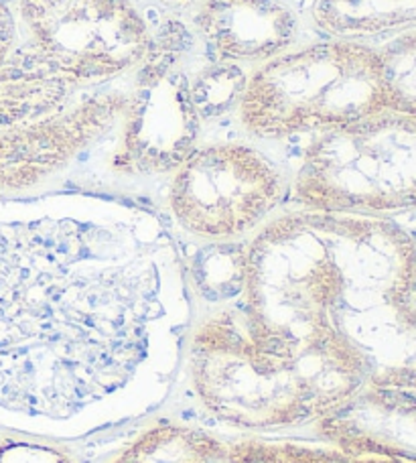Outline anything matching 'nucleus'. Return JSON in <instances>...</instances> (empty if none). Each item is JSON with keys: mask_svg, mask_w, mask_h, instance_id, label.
<instances>
[{"mask_svg": "<svg viewBox=\"0 0 416 463\" xmlns=\"http://www.w3.org/2000/svg\"><path fill=\"white\" fill-rule=\"evenodd\" d=\"M411 283L412 234L392 220L290 212L246 244L240 313L248 334L272 350L347 352L370 362L390 313L411 301Z\"/></svg>", "mask_w": 416, "mask_h": 463, "instance_id": "f257e3e1", "label": "nucleus"}, {"mask_svg": "<svg viewBox=\"0 0 416 463\" xmlns=\"http://www.w3.org/2000/svg\"><path fill=\"white\" fill-rule=\"evenodd\" d=\"M187 364L203 409L244 429L317 423L372 374L368 360L355 354H295L258 344L240 309L215 311L194 329Z\"/></svg>", "mask_w": 416, "mask_h": 463, "instance_id": "f03ea898", "label": "nucleus"}, {"mask_svg": "<svg viewBox=\"0 0 416 463\" xmlns=\"http://www.w3.org/2000/svg\"><path fill=\"white\" fill-rule=\"evenodd\" d=\"M238 112L250 135L269 140L384 114L378 49L331 39L274 57L250 73Z\"/></svg>", "mask_w": 416, "mask_h": 463, "instance_id": "7ed1b4c3", "label": "nucleus"}, {"mask_svg": "<svg viewBox=\"0 0 416 463\" xmlns=\"http://www.w3.org/2000/svg\"><path fill=\"white\" fill-rule=\"evenodd\" d=\"M290 192L313 212L388 218L416 210V118L384 112L321 132Z\"/></svg>", "mask_w": 416, "mask_h": 463, "instance_id": "20e7f679", "label": "nucleus"}, {"mask_svg": "<svg viewBox=\"0 0 416 463\" xmlns=\"http://www.w3.org/2000/svg\"><path fill=\"white\" fill-rule=\"evenodd\" d=\"M195 43V33L179 21H166L153 33L120 118V140L110 163L114 173L173 175L199 146L202 120L191 102L189 76L181 68Z\"/></svg>", "mask_w": 416, "mask_h": 463, "instance_id": "39448f33", "label": "nucleus"}, {"mask_svg": "<svg viewBox=\"0 0 416 463\" xmlns=\"http://www.w3.org/2000/svg\"><path fill=\"white\" fill-rule=\"evenodd\" d=\"M24 45L73 90L137 70L153 31L132 0H19Z\"/></svg>", "mask_w": 416, "mask_h": 463, "instance_id": "423d86ee", "label": "nucleus"}, {"mask_svg": "<svg viewBox=\"0 0 416 463\" xmlns=\"http://www.w3.org/2000/svg\"><path fill=\"white\" fill-rule=\"evenodd\" d=\"M285 177L269 156L244 143L197 146L173 173L169 210L205 242H236L256 230L285 197Z\"/></svg>", "mask_w": 416, "mask_h": 463, "instance_id": "0eeeda50", "label": "nucleus"}, {"mask_svg": "<svg viewBox=\"0 0 416 463\" xmlns=\"http://www.w3.org/2000/svg\"><path fill=\"white\" fill-rule=\"evenodd\" d=\"M127 102L124 92H99L43 118L0 128V192H23L57 175L120 122Z\"/></svg>", "mask_w": 416, "mask_h": 463, "instance_id": "6e6552de", "label": "nucleus"}, {"mask_svg": "<svg viewBox=\"0 0 416 463\" xmlns=\"http://www.w3.org/2000/svg\"><path fill=\"white\" fill-rule=\"evenodd\" d=\"M317 429L347 456L416 463V391L365 384L319 419Z\"/></svg>", "mask_w": 416, "mask_h": 463, "instance_id": "1a4fd4ad", "label": "nucleus"}, {"mask_svg": "<svg viewBox=\"0 0 416 463\" xmlns=\"http://www.w3.org/2000/svg\"><path fill=\"white\" fill-rule=\"evenodd\" d=\"M194 27L213 60L240 65L270 61L298 37L297 14L280 0H203Z\"/></svg>", "mask_w": 416, "mask_h": 463, "instance_id": "9d476101", "label": "nucleus"}, {"mask_svg": "<svg viewBox=\"0 0 416 463\" xmlns=\"http://www.w3.org/2000/svg\"><path fill=\"white\" fill-rule=\"evenodd\" d=\"M73 88L19 43L11 8L0 0V128L31 122L68 106Z\"/></svg>", "mask_w": 416, "mask_h": 463, "instance_id": "9b49d317", "label": "nucleus"}, {"mask_svg": "<svg viewBox=\"0 0 416 463\" xmlns=\"http://www.w3.org/2000/svg\"><path fill=\"white\" fill-rule=\"evenodd\" d=\"M313 21L331 39L364 41L416 27V0H315Z\"/></svg>", "mask_w": 416, "mask_h": 463, "instance_id": "f8f14e48", "label": "nucleus"}, {"mask_svg": "<svg viewBox=\"0 0 416 463\" xmlns=\"http://www.w3.org/2000/svg\"><path fill=\"white\" fill-rule=\"evenodd\" d=\"M228 449L202 429L161 423L140 433L114 463H228Z\"/></svg>", "mask_w": 416, "mask_h": 463, "instance_id": "ddd939ff", "label": "nucleus"}, {"mask_svg": "<svg viewBox=\"0 0 416 463\" xmlns=\"http://www.w3.org/2000/svg\"><path fill=\"white\" fill-rule=\"evenodd\" d=\"M246 277V246L236 242H207L191 260L189 279L195 291L212 303L242 297Z\"/></svg>", "mask_w": 416, "mask_h": 463, "instance_id": "4468645a", "label": "nucleus"}, {"mask_svg": "<svg viewBox=\"0 0 416 463\" xmlns=\"http://www.w3.org/2000/svg\"><path fill=\"white\" fill-rule=\"evenodd\" d=\"M250 73L240 63L213 60L189 76V96L202 122L218 120L240 109Z\"/></svg>", "mask_w": 416, "mask_h": 463, "instance_id": "2eb2a0df", "label": "nucleus"}, {"mask_svg": "<svg viewBox=\"0 0 416 463\" xmlns=\"http://www.w3.org/2000/svg\"><path fill=\"white\" fill-rule=\"evenodd\" d=\"M386 109L416 118V27L378 49Z\"/></svg>", "mask_w": 416, "mask_h": 463, "instance_id": "dca6fc26", "label": "nucleus"}, {"mask_svg": "<svg viewBox=\"0 0 416 463\" xmlns=\"http://www.w3.org/2000/svg\"><path fill=\"white\" fill-rule=\"evenodd\" d=\"M411 303L416 305V234H412V283H411Z\"/></svg>", "mask_w": 416, "mask_h": 463, "instance_id": "f3484780", "label": "nucleus"}, {"mask_svg": "<svg viewBox=\"0 0 416 463\" xmlns=\"http://www.w3.org/2000/svg\"><path fill=\"white\" fill-rule=\"evenodd\" d=\"M175 3H187V0H175Z\"/></svg>", "mask_w": 416, "mask_h": 463, "instance_id": "a211bd4d", "label": "nucleus"}, {"mask_svg": "<svg viewBox=\"0 0 416 463\" xmlns=\"http://www.w3.org/2000/svg\"><path fill=\"white\" fill-rule=\"evenodd\" d=\"M3 3H6V0H3Z\"/></svg>", "mask_w": 416, "mask_h": 463, "instance_id": "6ab92c4d", "label": "nucleus"}]
</instances>
